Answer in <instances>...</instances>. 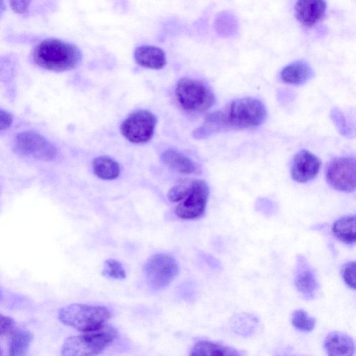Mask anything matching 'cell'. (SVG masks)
I'll use <instances>...</instances> for the list:
<instances>
[{"instance_id": "cell-1", "label": "cell", "mask_w": 356, "mask_h": 356, "mask_svg": "<svg viewBox=\"0 0 356 356\" xmlns=\"http://www.w3.org/2000/svg\"><path fill=\"white\" fill-rule=\"evenodd\" d=\"M266 109L259 99L243 97L209 113L193 133L195 138H207L220 131L258 127L265 120Z\"/></svg>"}, {"instance_id": "cell-2", "label": "cell", "mask_w": 356, "mask_h": 356, "mask_svg": "<svg viewBox=\"0 0 356 356\" xmlns=\"http://www.w3.org/2000/svg\"><path fill=\"white\" fill-rule=\"evenodd\" d=\"M33 60L39 67L53 72H65L81 63L82 54L74 44L57 38H47L33 49Z\"/></svg>"}, {"instance_id": "cell-3", "label": "cell", "mask_w": 356, "mask_h": 356, "mask_svg": "<svg viewBox=\"0 0 356 356\" xmlns=\"http://www.w3.org/2000/svg\"><path fill=\"white\" fill-rule=\"evenodd\" d=\"M58 316L63 324L86 333L104 327L111 313L104 306L75 303L62 307Z\"/></svg>"}, {"instance_id": "cell-4", "label": "cell", "mask_w": 356, "mask_h": 356, "mask_svg": "<svg viewBox=\"0 0 356 356\" xmlns=\"http://www.w3.org/2000/svg\"><path fill=\"white\" fill-rule=\"evenodd\" d=\"M117 332L111 327L71 336L63 342L61 348L63 356H95L102 353L115 339Z\"/></svg>"}, {"instance_id": "cell-5", "label": "cell", "mask_w": 356, "mask_h": 356, "mask_svg": "<svg viewBox=\"0 0 356 356\" xmlns=\"http://www.w3.org/2000/svg\"><path fill=\"white\" fill-rule=\"evenodd\" d=\"M175 96L181 107L190 113L207 111L216 102L213 92L206 83L191 78L179 80L175 88Z\"/></svg>"}, {"instance_id": "cell-6", "label": "cell", "mask_w": 356, "mask_h": 356, "mask_svg": "<svg viewBox=\"0 0 356 356\" xmlns=\"http://www.w3.org/2000/svg\"><path fill=\"white\" fill-rule=\"evenodd\" d=\"M14 152L23 157L42 161L56 159L58 149L50 140L35 131L27 130L17 133L13 140Z\"/></svg>"}, {"instance_id": "cell-7", "label": "cell", "mask_w": 356, "mask_h": 356, "mask_svg": "<svg viewBox=\"0 0 356 356\" xmlns=\"http://www.w3.org/2000/svg\"><path fill=\"white\" fill-rule=\"evenodd\" d=\"M157 119L151 111L140 109L130 113L120 125L124 137L135 144L145 143L154 136Z\"/></svg>"}, {"instance_id": "cell-8", "label": "cell", "mask_w": 356, "mask_h": 356, "mask_svg": "<svg viewBox=\"0 0 356 356\" xmlns=\"http://www.w3.org/2000/svg\"><path fill=\"white\" fill-rule=\"evenodd\" d=\"M144 272L148 284L155 290L167 286L178 275L179 266L171 256L158 253L146 261Z\"/></svg>"}, {"instance_id": "cell-9", "label": "cell", "mask_w": 356, "mask_h": 356, "mask_svg": "<svg viewBox=\"0 0 356 356\" xmlns=\"http://www.w3.org/2000/svg\"><path fill=\"white\" fill-rule=\"evenodd\" d=\"M209 195V188L204 180H192L190 191L177 205L175 214L184 220L200 218L205 211Z\"/></svg>"}, {"instance_id": "cell-10", "label": "cell", "mask_w": 356, "mask_h": 356, "mask_svg": "<svg viewBox=\"0 0 356 356\" xmlns=\"http://www.w3.org/2000/svg\"><path fill=\"white\" fill-rule=\"evenodd\" d=\"M356 163L354 157L334 158L327 165L325 177L329 185L341 192H353L355 188Z\"/></svg>"}, {"instance_id": "cell-11", "label": "cell", "mask_w": 356, "mask_h": 356, "mask_svg": "<svg viewBox=\"0 0 356 356\" xmlns=\"http://www.w3.org/2000/svg\"><path fill=\"white\" fill-rule=\"evenodd\" d=\"M321 167L319 159L306 149H302L294 156L291 167L292 179L298 183H306L318 175Z\"/></svg>"}, {"instance_id": "cell-12", "label": "cell", "mask_w": 356, "mask_h": 356, "mask_svg": "<svg viewBox=\"0 0 356 356\" xmlns=\"http://www.w3.org/2000/svg\"><path fill=\"white\" fill-rule=\"evenodd\" d=\"M295 285L298 292L306 299L312 298L318 290L316 275L307 259L300 254L296 257Z\"/></svg>"}, {"instance_id": "cell-13", "label": "cell", "mask_w": 356, "mask_h": 356, "mask_svg": "<svg viewBox=\"0 0 356 356\" xmlns=\"http://www.w3.org/2000/svg\"><path fill=\"white\" fill-rule=\"evenodd\" d=\"M326 8L325 1H298L295 5L296 16L302 24L311 26L323 19Z\"/></svg>"}, {"instance_id": "cell-14", "label": "cell", "mask_w": 356, "mask_h": 356, "mask_svg": "<svg viewBox=\"0 0 356 356\" xmlns=\"http://www.w3.org/2000/svg\"><path fill=\"white\" fill-rule=\"evenodd\" d=\"M134 59L141 67L160 70L166 64V57L162 49L152 45H140L134 51Z\"/></svg>"}, {"instance_id": "cell-15", "label": "cell", "mask_w": 356, "mask_h": 356, "mask_svg": "<svg viewBox=\"0 0 356 356\" xmlns=\"http://www.w3.org/2000/svg\"><path fill=\"white\" fill-rule=\"evenodd\" d=\"M324 348L328 356H353L355 351L353 339L339 332H332L326 336Z\"/></svg>"}, {"instance_id": "cell-16", "label": "cell", "mask_w": 356, "mask_h": 356, "mask_svg": "<svg viewBox=\"0 0 356 356\" xmlns=\"http://www.w3.org/2000/svg\"><path fill=\"white\" fill-rule=\"evenodd\" d=\"M314 76L311 66L302 60L294 61L285 66L280 73L282 81L292 85L307 82Z\"/></svg>"}, {"instance_id": "cell-17", "label": "cell", "mask_w": 356, "mask_h": 356, "mask_svg": "<svg viewBox=\"0 0 356 356\" xmlns=\"http://www.w3.org/2000/svg\"><path fill=\"white\" fill-rule=\"evenodd\" d=\"M161 159L169 168L181 174L190 175L196 173L199 170L194 161L174 149H167L163 152Z\"/></svg>"}, {"instance_id": "cell-18", "label": "cell", "mask_w": 356, "mask_h": 356, "mask_svg": "<svg viewBox=\"0 0 356 356\" xmlns=\"http://www.w3.org/2000/svg\"><path fill=\"white\" fill-rule=\"evenodd\" d=\"M190 356H241L234 349L209 341H197Z\"/></svg>"}, {"instance_id": "cell-19", "label": "cell", "mask_w": 356, "mask_h": 356, "mask_svg": "<svg viewBox=\"0 0 356 356\" xmlns=\"http://www.w3.org/2000/svg\"><path fill=\"white\" fill-rule=\"evenodd\" d=\"M94 174L103 180H113L120 174V168L117 161L107 156L95 157L92 163Z\"/></svg>"}, {"instance_id": "cell-20", "label": "cell", "mask_w": 356, "mask_h": 356, "mask_svg": "<svg viewBox=\"0 0 356 356\" xmlns=\"http://www.w3.org/2000/svg\"><path fill=\"white\" fill-rule=\"evenodd\" d=\"M334 236L341 242L351 245L355 242V218L346 216L334 222L332 227Z\"/></svg>"}, {"instance_id": "cell-21", "label": "cell", "mask_w": 356, "mask_h": 356, "mask_svg": "<svg viewBox=\"0 0 356 356\" xmlns=\"http://www.w3.org/2000/svg\"><path fill=\"white\" fill-rule=\"evenodd\" d=\"M32 334L26 330L15 332L10 339L8 356H25L32 341Z\"/></svg>"}, {"instance_id": "cell-22", "label": "cell", "mask_w": 356, "mask_h": 356, "mask_svg": "<svg viewBox=\"0 0 356 356\" xmlns=\"http://www.w3.org/2000/svg\"><path fill=\"white\" fill-rule=\"evenodd\" d=\"M291 323L298 330L310 332L314 328L316 321L303 309H298L293 313Z\"/></svg>"}, {"instance_id": "cell-23", "label": "cell", "mask_w": 356, "mask_h": 356, "mask_svg": "<svg viewBox=\"0 0 356 356\" xmlns=\"http://www.w3.org/2000/svg\"><path fill=\"white\" fill-rule=\"evenodd\" d=\"M102 275L117 280H122L126 277V273L122 265L113 259L105 261Z\"/></svg>"}, {"instance_id": "cell-24", "label": "cell", "mask_w": 356, "mask_h": 356, "mask_svg": "<svg viewBox=\"0 0 356 356\" xmlns=\"http://www.w3.org/2000/svg\"><path fill=\"white\" fill-rule=\"evenodd\" d=\"M330 118L341 134L346 136H351L352 131L348 122L339 110L333 108L330 113Z\"/></svg>"}, {"instance_id": "cell-25", "label": "cell", "mask_w": 356, "mask_h": 356, "mask_svg": "<svg viewBox=\"0 0 356 356\" xmlns=\"http://www.w3.org/2000/svg\"><path fill=\"white\" fill-rule=\"evenodd\" d=\"M191 189V182L172 187L168 192L167 197L171 202H180L188 195Z\"/></svg>"}, {"instance_id": "cell-26", "label": "cell", "mask_w": 356, "mask_h": 356, "mask_svg": "<svg viewBox=\"0 0 356 356\" xmlns=\"http://www.w3.org/2000/svg\"><path fill=\"white\" fill-rule=\"evenodd\" d=\"M341 275L345 283L351 289H355V262L346 263L341 268Z\"/></svg>"}, {"instance_id": "cell-27", "label": "cell", "mask_w": 356, "mask_h": 356, "mask_svg": "<svg viewBox=\"0 0 356 356\" xmlns=\"http://www.w3.org/2000/svg\"><path fill=\"white\" fill-rule=\"evenodd\" d=\"M15 327V322L12 318L0 314V335L13 332Z\"/></svg>"}, {"instance_id": "cell-28", "label": "cell", "mask_w": 356, "mask_h": 356, "mask_svg": "<svg viewBox=\"0 0 356 356\" xmlns=\"http://www.w3.org/2000/svg\"><path fill=\"white\" fill-rule=\"evenodd\" d=\"M13 116L8 111L0 108V131L8 129L12 126Z\"/></svg>"}, {"instance_id": "cell-29", "label": "cell", "mask_w": 356, "mask_h": 356, "mask_svg": "<svg viewBox=\"0 0 356 356\" xmlns=\"http://www.w3.org/2000/svg\"><path fill=\"white\" fill-rule=\"evenodd\" d=\"M31 1H9L10 8L15 13L24 14L28 12Z\"/></svg>"}, {"instance_id": "cell-30", "label": "cell", "mask_w": 356, "mask_h": 356, "mask_svg": "<svg viewBox=\"0 0 356 356\" xmlns=\"http://www.w3.org/2000/svg\"><path fill=\"white\" fill-rule=\"evenodd\" d=\"M257 208L261 213L265 214H270L273 213L274 206L273 204L268 199L261 198L257 202Z\"/></svg>"}, {"instance_id": "cell-31", "label": "cell", "mask_w": 356, "mask_h": 356, "mask_svg": "<svg viewBox=\"0 0 356 356\" xmlns=\"http://www.w3.org/2000/svg\"><path fill=\"white\" fill-rule=\"evenodd\" d=\"M1 291H0V299H1Z\"/></svg>"}, {"instance_id": "cell-32", "label": "cell", "mask_w": 356, "mask_h": 356, "mask_svg": "<svg viewBox=\"0 0 356 356\" xmlns=\"http://www.w3.org/2000/svg\"><path fill=\"white\" fill-rule=\"evenodd\" d=\"M1 348H0V356H1Z\"/></svg>"}]
</instances>
